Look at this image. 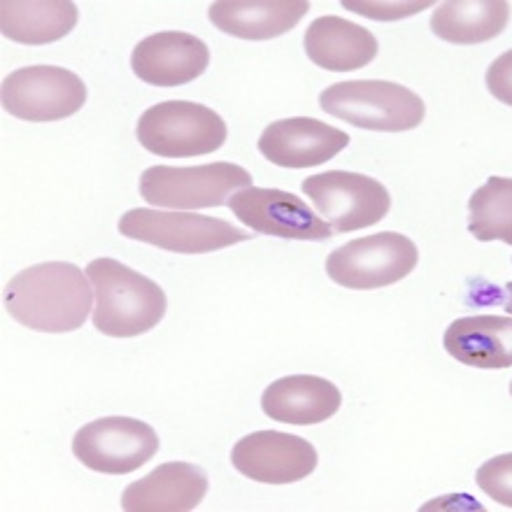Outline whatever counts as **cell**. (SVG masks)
Returning <instances> with one entry per match:
<instances>
[{
  "label": "cell",
  "instance_id": "obj_22",
  "mask_svg": "<svg viewBox=\"0 0 512 512\" xmlns=\"http://www.w3.org/2000/svg\"><path fill=\"white\" fill-rule=\"evenodd\" d=\"M468 231L480 243L512 245V180L489 177L468 201Z\"/></svg>",
  "mask_w": 512,
  "mask_h": 512
},
{
  "label": "cell",
  "instance_id": "obj_6",
  "mask_svg": "<svg viewBox=\"0 0 512 512\" xmlns=\"http://www.w3.org/2000/svg\"><path fill=\"white\" fill-rule=\"evenodd\" d=\"M119 233L175 254H208L224 247L245 243L252 233L224 222V219L196 215V212H166L135 208L119 219Z\"/></svg>",
  "mask_w": 512,
  "mask_h": 512
},
{
  "label": "cell",
  "instance_id": "obj_8",
  "mask_svg": "<svg viewBox=\"0 0 512 512\" xmlns=\"http://www.w3.org/2000/svg\"><path fill=\"white\" fill-rule=\"evenodd\" d=\"M303 194L333 233H352L387 217L391 196L375 177L347 170H326L303 180Z\"/></svg>",
  "mask_w": 512,
  "mask_h": 512
},
{
  "label": "cell",
  "instance_id": "obj_4",
  "mask_svg": "<svg viewBox=\"0 0 512 512\" xmlns=\"http://www.w3.org/2000/svg\"><path fill=\"white\" fill-rule=\"evenodd\" d=\"M135 135L149 154L191 159L217 152L229 138V128L215 110L201 103L163 101L142 112Z\"/></svg>",
  "mask_w": 512,
  "mask_h": 512
},
{
  "label": "cell",
  "instance_id": "obj_9",
  "mask_svg": "<svg viewBox=\"0 0 512 512\" xmlns=\"http://www.w3.org/2000/svg\"><path fill=\"white\" fill-rule=\"evenodd\" d=\"M7 115L24 122H61L87 103V87L73 70L59 66H28L10 73L0 87Z\"/></svg>",
  "mask_w": 512,
  "mask_h": 512
},
{
  "label": "cell",
  "instance_id": "obj_7",
  "mask_svg": "<svg viewBox=\"0 0 512 512\" xmlns=\"http://www.w3.org/2000/svg\"><path fill=\"white\" fill-rule=\"evenodd\" d=\"M417 261V245L408 236L382 231L333 250L326 259V275L345 289L371 291L401 282Z\"/></svg>",
  "mask_w": 512,
  "mask_h": 512
},
{
  "label": "cell",
  "instance_id": "obj_13",
  "mask_svg": "<svg viewBox=\"0 0 512 512\" xmlns=\"http://www.w3.org/2000/svg\"><path fill=\"white\" fill-rule=\"evenodd\" d=\"M210 66V49L201 38L182 31H163L133 47L131 70L152 87H182Z\"/></svg>",
  "mask_w": 512,
  "mask_h": 512
},
{
  "label": "cell",
  "instance_id": "obj_2",
  "mask_svg": "<svg viewBox=\"0 0 512 512\" xmlns=\"http://www.w3.org/2000/svg\"><path fill=\"white\" fill-rule=\"evenodd\" d=\"M94 284L96 331L110 338H135L152 331L166 315V294L149 277L115 259H94L84 270Z\"/></svg>",
  "mask_w": 512,
  "mask_h": 512
},
{
  "label": "cell",
  "instance_id": "obj_3",
  "mask_svg": "<svg viewBox=\"0 0 512 512\" xmlns=\"http://www.w3.org/2000/svg\"><path fill=\"white\" fill-rule=\"evenodd\" d=\"M326 115L378 133H405L424 122V101L403 84L387 80H350L331 84L319 96Z\"/></svg>",
  "mask_w": 512,
  "mask_h": 512
},
{
  "label": "cell",
  "instance_id": "obj_10",
  "mask_svg": "<svg viewBox=\"0 0 512 512\" xmlns=\"http://www.w3.org/2000/svg\"><path fill=\"white\" fill-rule=\"evenodd\" d=\"M159 445L156 431L140 419L101 417L75 433L73 454L96 473L126 475L152 461Z\"/></svg>",
  "mask_w": 512,
  "mask_h": 512
},
{
  "label": "cell",
  "instance_id": "obj_21",
  "mask_svg": "<svg viewBox=\"0 0 512 512\" xmlns=\"http://www.w3.org/2000/svg\"><path fill=\"white\" fill-rule=\"evenodd\" d=\"M77 24V5L70 0L47 3H0V31L19 45H49L73 31Z\"/></svg>",
  "mask_w": 512,
  "mask_h": 512
},
{
  "label": "cell",
  "instance_id": "obj_5",
  "mask_svg": "<svg viewBox=\"0 0 512 512\" xmlns=\"http://www.w3.org/2000/svg\"><path fill=\"white\" fill-rule=\"evenodd\" d=\"M252 175L229 161L175 168L152 166L140 175V194L149 205L168 210L222 208L238 189H247Z\"/></svg>",
  "mask_w": 512,
  "mask_h": 512
},
{
  "label": "cell",
  "instance_id": "obj_16",
  "mask_svg": "<svg viewBox=\"0 0 512 512\" xmlns=\"http://www.w3.org/2000/svg\"><path fill=\"white\" fill-rule=\"evenodd\" d=\"M343 405V394L336 384L317 375H287L266 387L261 410L282 424L312 426L336 415Z\"/></svg>",
  "mask_w": 512,
  "mask_h": 512
},
{
  "label": "cell",
  "instance_id": "obj_17",
  "mask_svg": "<svg viewBox=\"0 0 512 512\" xmlns=\"http://www.w3.org/2000/svg\"><path fill=\"white\" fill-rule=\"evenodd\" d=\"M303 47L315 66L331 73H350L378 56V38L368 28L343 17H319L305 31Z\"/></svg>",
  "mask_w": 512,
  "mask_h": 512
},
{
  "label": "cell",
  "instance_id": "obj_11",
  "mask_svg": "<svg viewBox=\"0 0 512 512\" xmlns=\"http://www.w3.org/2000/svg\"><path fill=\"white\" fill-rule=\"evenodd\" d=\"M226 208L263 236L284 240H326L333 236L331 226L308 203L282 189L247 187L233 194Z\"/></svg>",
  "mask_w": 512,
  "mask_h": 512
},
{
  "label": "cell",
  "instance_id": "obj_27",
  "mask_svg": "<svg viewBox=\"0 0 512 512\" xmlns=\"http://www.w3.org/2000/svg\"><path fill=\"white\" fill-rule=\"evenodd\" d=\"M510 394H512V382H510Z\"/></svg>",
  "mask_w": 512,
  "mask_h": 512
},
{
  "label": "cell",
  "instance_id": "obj_20",
  "mask_svg": "<svg viewBox=\"0 0 512 512\" xmlns=\"http://www.w3.org/2000/svg\"><path fill=\"white\" fill-rule=\"evenodd\" d=\"M510 5L503 0H450L431 14V31L452 45H480L506 31Z\"/></svg>",
  "mask_w": 512,
  "mask_h": 512
},
{
  "label": "cell",
  "instance_id": "obj_18",
  "mask_svg": "<svg viewBox=\"0 0 512 512\" xmlns=\"http://www.w3.org/2000/svg\"><path fill=\"white\" fill-rule=\"evenodd\" d=\"M443 345L459 364L501 371L512 366V317L475 315L447 326Z\"/></svg>",
  "mask_w": 512,
  "mask_h": 512
},
{
  "label": "cell",
  "instance_id": "obj_1",
  "mask_svg": "<svg viewBox=\"0 0 512 512\" xmlns=\"http://www.w3.org/2000/svg\"><path fill=\"white\" fill-rule=\"evenodd\" d=\"M94 291L75 263L47 261L7 282L5 310L14 322L40 333H70L87 322Z\"/></svg>",
  "mask_w": 512,
  "mask_h": 512
},
{
  "label": "cell",
  "instance_id": "obj_24",
  "mask_svg": "<svg viewBox=\"0 0 512 512\" xmlns=\"http://www.w3.org/2000/svg\"><path fill=\"white\" fill-rule=\"evenodd\" d=\"M487 89L496 101L512 108V49L503 52L492 66L487 68Z\"/></svg>",
  "mask_w": 512,
  "mask_h": 512
},
{
  "label": "cell",
  "instance_id": "obj_19",
  "mask_svg": "<svg viewBox=\"0 0 512 512\" xmlns=\"http://www.w3.org/2000/svg\"><path fill=\"white\" fill-rule=\"evenodd\" d=\"M305 0H280V3H212L208 17L212 26L240 40H273L289 33L305 14Z\"/></svg>",
  "mask_w": 512,
  "mask_h": 512
},
{
  "label": "cell",
  "instance_id": "obj_15",
  "mask_svg": "<svg viewBox=\"0 0 512 512\" xmlns=\"http://www.w3.org/2000/svg\"><path fill=\"white\" fill-rule=\"evenodd\" d=\"M208 494V475L201 466L170 461L131 482L122 494L128 512H189L201 506Z\"/></svg>",
  "mask_w": 512,
  "mask_h": 512
},
{
  "label": "cell",
  "instance_id": "obj_26",
  "mask_svg": "<svg viewBox=\"0 0 512 512\" xmlns=\"http://www.w3.org/2000/svg\"><path fill=\"white\" fill-rule=\"evenodd\" d=\"M506 291H508V301H506V310L512 315V282L506 284Z\"/></svg>",
  "mask_w": 512,
  "mask_h": 512
},
{
  "label": "cell",
  "instance_id": "obj_12",
  "mask_svg": "<svg viewBox=\"0 0 512 512\" xmlns=\"http://www.w3.org/2000/svg\"><path fill=\"white\" fill-rule=\"evenodd\" d=\"M315 445L282 431H254L233 445L231 464L261 485H291L317 468Z\"/></svg>",
  "mask_w": 512,
  "mask_h": 512
},
{
  "label": "cell",
  "instance_id": "obj_25",
  "mask_svg": "<svg viewBox=\"0 0 512 512\" xmlns=\"http://www.w3.org/2000/svg\"><path fill=\"white\" fill-rule=\"evenodd\" d=\"M431 3H343V7L354 12L366 14L368 19L375 21H391V19H403L410 17V14L422 12L429 7Z\"/></svg>",
  "mask_w": 512,
  "mask_h": 512
},
{
  "label": "cell",
  "instance_id": "obj_23",
  "mask_svg": "<svg viewBox=\"0 0 512 512\" xmlns=\"http://www.w3.org/2000/svg\"><path fill=\"white\" fill-rule=\"evenodd\" d=\"M475 482L489 499L501 506L512 508V452L499 454V457L485 461L478 468Z\"/></svg>",
  "mask_w": 512,
  "mask_h": 512
},
{
  "label": "cell",
  "instance_id": "obj_14",
  "mask_svg": "<svg viewBox=\"0 0 512 512\" xmlns=\"http://www.w3.org/2000/svg\"><path fill=\"white\" fill-rule=\"evenodd\" d=\"M350 145V135L312 117H289L263 128L259 152L280 168L322 166Z\"/></svg>",
  "mask_w": 512,
  "mask_h": 512
}]
</instances>
